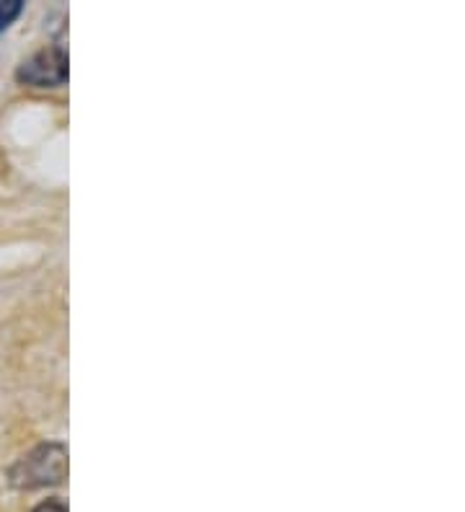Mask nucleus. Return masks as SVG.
<instances>
[{
	"label": "nucleus",
	"instance_id": "f257e3e1",
	"mask_svg": "<svg viewBox=\"0 0 465 512\" xmlns=\"http://www.w3.org/2000/svg\"><path fill=\"white\" fill-rule=\"evenodd\" d=\"M6 479L19 492L57 487L68 479V448H65V443L34 445L8 469Z\"/></svg>",
	"mask_w": 465,
	"mask_h": 512
},
{
	"label": "nucleus",
	"instance_id": "f03ea898",
	"mask_svg": "<svg viewBox=\"0 0 465 512\" xmlns=\"http://www.w3.org/2000/svg\"><path fill=\"white\" fill-rule=\"evenodd\" d=\"M16 81L29 88H60L68 83V52L60 44L26 57L16 70Z\"/></svg>",
	"mask_w": 465,
	"mask_h": 512
},
{
	"label": "nucleus",
	"instance_id": "7ed1b4c3",
	"mask_svg": "<svg viewBox=\"0 0 465 512\" xmlns=\"http://www.w3.org/2000/svg\"><path fill=\"white\" fill-rule=\"evenodd\" d=\"M24 3L21 0H0V34L11 29V24L21 16Z\"/></svg>",
	"mask_w": 465,
	"mask_h": 512
},
{
	"label": "nucleus",
	"instance_id": "20e7f679",
	"mask_svg": "<svg viewBox=\"0 0 465 512\" xmlns=\"http://www.w3.org/2000/svg\"><path fill=\"white\" fill-rule=\"evenodd\" d=\"M31 512H68V505L57 500V497H52V500H44L42 505H37Z\"/></svg>",
	"mask_w": 465,
	"mask_h": 512
}]
</instances>
